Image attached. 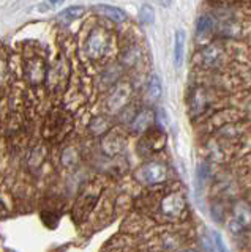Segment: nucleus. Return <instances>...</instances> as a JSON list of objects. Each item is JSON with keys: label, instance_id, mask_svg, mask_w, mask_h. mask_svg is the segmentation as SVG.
<instances>
[{"label": "nucleus", "instance_id": "obj_1", "mask_svg": "<svg viewBox=\"0 0 251 252\" xmlns=\"http://www.w3.org/2000/svg\"><path fill=\"white\" fill-rule=\"evenodd\" d=\"M183 55H185V32L179 30L176 33V44H174V62L177 68L182 66Z\"/></svg>", "mask_w": 251, "mask_h": 252}, {"label": "nucleus", "instance_id": "obj_2", "mask_svg": "<svg viewBox=\"0 0 251 252\" xmlns=\"http://www.w3.org/2000/svg\"><path fill=\"white\" fill-rule=\"evenodd\" d=\"M100 10L103 11L106 16H109V18H112L114 21L117 22H122L127 19V16H125V13L122 10H119V8H114V6H108V5H101Z\"/></svg>", "mask_w": 251, "mask_h": 252}, {"label": "nucleus", "instance_id": "obj_3", "mask_svg": "<svg viewBox=\"0 0 251 252\" xmlns=\"http://www.w3.org/2000/svg\"><path fill=\"white\" fill-rule=\"evenodd\" d=\"M82 14V8H70V10H65L64 13H62L59 18L64 21V22H72V21H74L76 18H79V16Z\"/></svg>", "mask_w": 251, "mask_h": 252}, {"label": "nucleus", "instance_id": "obj_4", "mask_svg": "<svg viewBox=\"0 0 251 252\" xmlns=\"http://www.w3.org/2000/svg\"><path fill=\"white\" fill-rule=\"evenodd\" d=\"M148 94H150L152 99L160 98V94H161V84H160V79L156 77V76H153L150 79V85H148Z\"/></svg>", "mask_w": 251, "mask_h": 252}, {"label": "nucleus", "instance_id": "obj_5", "mask_svg": "<svg viewBox=\"0 0 251 252\" xmlns=\"http://www.w3.org/2000/svg\"><path fill=\"white\" fill-rule=\"evenodd\" d=\"M212 29V21L207 16H202L198 22V35H207V32Z\"/></svg>", "mask_w": 251, "mask_h": 252}, {"label": "nucleus", "instance_id": "obj_6", "mask_svg": "<svg viewBox=\"0 0 251 252\" xmlns=\"http://www.w3.org/2000/svg\"><path fill=\"white\" fill-rule=\"evenodd\" d=\"M141 21H143V24L153 22V11L150 6H143V10H141Z\"/></svg>", "mask_w": 251, "mask_h": 252}, {"label": "nucleus", "instance_id": "obj_7", "mask_svg": "<svg viewBox=\"0 0 251 252\" xmlns=\"http://www.w3.org/2000/svg\"><path fill=\"white\" fill-rule=\"evenodd\" d=\"M214 241H215V246H216L218 252H229V249L226 248V244L221 238V235H219L218 232H214Z\"/></svg>", "mask_w": 251, "mask_h": 252}]
</instances>
